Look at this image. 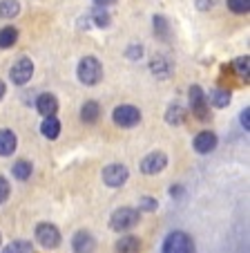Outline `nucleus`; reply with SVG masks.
<instances>
[{
  "instance_id": "nucleus-1",
  "label": "nucleus",
  "mask_w": 250,
  "mask_h": 253,
  "mask_svg": "<svg viewBox=\"0 0 250 253\" xmlns=\"http://www.w3.org/2000/svg\"><path fill=\"white\" fill-rule=\"evenodd\" d=\"M76 74H78V81L83 85H96L103 79V65H101V61L96 56H85L80 58Z\"/></svg>"
},
{
  "instance_id": "nucleus-2",
  "label": "nucleus",
  "mask_w": 250,
  "mask_h": 253,
  "mask_svg": "<svg viewBox=\"0 0 250 253\" xmlns=\"http://www.w3.org/2000/svg\"><path fill=\"white\" fill-rule=\"evenodd\" d=\"M139 224V211L137 209H130V206H123V209H116L109 217V226L112 231H130Z\"/></svg>"
},
{
  "instance_id": "nucleus-3",
  "label": "nucleus",
  "mask_w": 250,
  "mask_h": 253,
  "mask_svg": "<svg viewBox=\"0 0 250 253\" xmlns=\"http://www.w3.org/2000/svg\"><path fill=\"white\" fill-rule=\"evenodd\" d=\"M163 253H194V242L188 233L175 231L163 240Z\"/></svg>"
},
{
  "instance_id": "nucleus-4",
  "label": "nucleus",
  "mask_w": 250,
  "mask_h": 253,
  "mask_svg": "<svg viewBox=\"0 0 250 253\" xmlns=\"http://www.w3.org/2000/svg\"><path fill=\"white\" fill-rule=\"evenodd\" d=\"M112 119H114V124L121 126V128H134V126L141 121V112H139V108H134V105H118V108H114Z\"/></svg>"
},
{
  "instance_id": "nucleus-5",
  "label": "nucleus",
  "mask_w": 250,
  "mask_h": 253,
  "mask_svg": "<svg viewBox=\"0 0 250 253\" xmlns=\"http://www.w3.org/2000/svg\"><path fill=\"white\" fill-rule=\"evenodd\" d=\"M36 240L43 249H56L61 244V231L49 222H43L36 226Z\"/></svg>"
},
{
  "instance_id": "nucleus-6",
  "label": "nucleus",
  "mask_w": 250,
  "mask_h": 253,
  "mask_svg": "<svg viewBox=\"0 0 250 253\" xmlns=\"http://www.w3.org/2000/svg\"><path fill=\"white\" fill-rule=\"evenodd\" d=\"M128 177H130V170L123 164H109V166L103 168V182L112 188L123 186V184L128 182Z\"/></svg>"
},
{
  "instance_id": "nucleus-7",
  "label": "nucleus",
  "mask_w": 250,
  "mask_h": 253,
  "mask_svg": "<svg viewBox=\"0 0 250 253\" xmlns=\"http://www.w3.org/2000/svg\"><path fill=\"white\" fill-rule=\"evenodd\" d=\"M32 74H34L32 58H18L9 70V79H11V83H16V85H25V83L32 79Z\"/></svg>"
},
{
  "instance_id": "nucleus-8",
  "label": "nucleus",
  "mask_w": 250,
  "mask_h": 253,
  "mask_svg": "<svg viewBox=\"0 0 250 253\" xmlns=\"http://www.w3.org/2000/svg\"><path fill=\"white\" fill-rule=\"evenodd\" d=\"M165 166H168V155L161 153V150H154V153H150L147 157H143L141 172H145V175H156V172H161Z\"/></svg>"
},
{
  "instance_id": "nucleus-9",
  "label": "nucleus",
  "mask_w": 250,
  "mask_h": 253,
  "mask_svg": "<svg viewBox=\"0 0 250 253\" xmlns=\"http://www.w3.org/2000/svg\"><path fill=\"white\" fill-rule=\"evenodd\" d=\"M190 105H192V112L199 117V119H208V101L206 94L199 85L190 87Z\"/></svg>"
},
{
  "instance_id": "nucleus-10",
  "label": "nucleus",
  "mask_w": 250,
  "mask_h": 253,
  "mask_svg": "<svg viewBox=\"0 0 250 253\" xmlns=\"http://www.w3.org/2000/svg\"><path fill=\"white\" fill-rule=\"evenodd\" d=\"M192 146H194V150H197L199 155L213 153V150L217 148V134L210 132V130H203V132H199L197 137H194Z\"/></svg>"
},
{
  "instance_id": "nucleus-11",
  "label": "nucleus",
  "mask_w": 250,
  "mask_h": 253,
  "mask_svg": "<svg viewBox=\"0 0 250 253\" xmlns=\"http://www.w3.org/2000/svg\"><path fill=\"white\" fill-rule=\"evenodd\" d=\"M71 247H74L76 253H92L96 249V240L92 238L90 231H78L71 240Z\"/></svg>"
},
{
  "instance_id": "nucleus-12",
  "label": "nucleus",
  "mask_w": 250,
  "mask_h": 253,
  "mask_svg": "<svg viewBox=\"0 0 250 253\" xmlns=\"http://www.w3.org/2000/svg\"><path fill=\"white\" fill-rule=\"evenodd\" d=\"M36 110L40 112L43 117H56V112H58V99L54 94H40L38 96V101H36Z\"/></svg>"
},
{
  "instance_id": "nucleus-13",
  "label": "nucleus",
  "mask_w": 250,
  "mask_h": 253,
  "mask_svg": "<svg viewBox=\"0 0 250 253\" xmlns=\"http://www.w3.org/2000/svg\"><path fill=\"white\" fill-rule=\"evenodd\" d=\"M150 70H152V74L154 77H159V79H168L172 74V63H170V58H165V56H154L150 61Z\"/></svg>"
},
{
  "instance_id": "nucleus-14",
  "label": "nucleus",
  "mask_w": 250,
  "mask_h": 253,
  "mask_svg": "<svg viewBox=\"0 0 250 253\" xmlns=\"http://www.w3.org/2000/svg\"><path fill=\"white\" fill-rule=\"evenodd\" d=\"M16 146H18L16 134L11 132V130H0V155H2V157L11 155L16 150Z\"/></svg>"
},
{
  "instance_id": "nucleus-15",
  "label": "nucleus",
  "mask_w": 250,
  "mask_h": 253,
  "mask_svg": "<svg viewBox=\"0 0 250 253\" xmlns=\"http://www.w3.org/2000/svg\"><path fill=\"white\" fill-rule=\"evenodd\" d=\"M114 249H116V253H139L141 251V240L134 238V235H123Z\"/></svg>"
},
{
  "instance_id": "nucleus-16",
  "label": "nucleus",
  "mask_w": 250,
  "mask_h": 253,
  "mask_svg": "<svg viewBox=\"0 0 250 253\" xmlns=\"http://www.w3.org/2000/svg\"><path fill=\"white\" fill-rule=\"evenodd\" d=\"M206 101L210 105H214V108H226L230 103V92L221 90V87H214V90H210V94H206Z\"/></svg>"
},
{
  "instance_id": "nucleus-17",
  "label": "nucleus",
  "mask_w": 250,
  "mask_h": 253,
  "mask_svg": "<svg viewBox=\"0 0 250 253\" xmlns=\"http://www.w3.org/2000/svg\"><path fill=\"white\" fill-rule=\"evenodd\" d=\"M99 117H101V105L96 101H85L83 108H80V119L85 124H94Z\"/></svg>"
},
{
  "instance_id": "nucleus-18",
  "label": "nucleus",
  "mask_w": 250,
  "mask_h": 253,
  "mask_svg": "<svg viewBox=\"0 0 250 253\" xmlns=\"http://www.w3.org/2000/svg\"><path fill=\"white\" fill-rule=\"evenodd\" d=\"M40 132L47 139H56L61 134V121L56 117H45V121L40 124Z\"/></svg>"
},
{
  "instance_id": "nucleus-19",
  "label": "nucleus",
  "mask_w": 250,
  "mask_h": 253,
  "mask_svg": "<svg viewBox=\"0 0 250 253\" xmlns=\"http://www.w3.org/2000/svg\"><path fill=\"white\" fill-rule=\"evenodd\" d=\"M183 119H185V110H183V105H179V103H172L168 108V112H165V121L170 126L183 124Z\"/></svg>"
},
{
  "instance_id": "nucleus-20",
  "label": "nucleus",
  "mask_w": 250,
  "mask_h": 253,
  "mask_svg": "<svg viewBox=\"0 0 250 253\" xmlns=\"http://www.w3.org/2000/svg\"><path fill=\"white\" fill-rule=\"evenodd\" d=\"M16 41H18V29L16 27H2L0 29V47L7 49V47H14Z\"/></svg>"
},
{
  "instance_id": "nucleus-21",
  "label": "nucleus",
  "mask_w": 250,
  "mask_h": 253,
  "mask_svg": "<svg viewBox=\"0 0 250 253\" xmlns=\"http://www.w3.org/2000/svg\"><path fill=\"white\" fill-rule=\"evenodd\" d=\"M20 14V2L18 0H2L0 2V18H14Z\"/></svg>"
},
{
  "instance_id": "nucleus-22",
  "label": "nucleus",
  "mask_w": 250,
  "mask_h": 253,
  "mask_svg": "<svg viewBox=\"0 0 250 253\" xmlns=\"http://www.w3.org/2000/svg\"><path fill=\"white\" fill-rule=\"evenodd\" d=\"M11 172H14L16 179L25 182V179H29V177H32V164L25 162V159H20V162H16L14 166H11Z\"/></svg>"
},
{
  "instance_id": "nucleus-23",
  "label": "nucleus",
  "mask_w": 250,
  "mask_h": 253,
  "mask_svg": "<svg viewBox=\"0 0 250 253\" xmlns=\"http://www.w3.org/2000/svg\"><path fill=\"white\" fill-rule=\"evenodd\" d=\"M2 253H32V242H27V240H14V242H9L2 249Z\"/></svg>"
},
{
  "instance_id": "nucleus-24",
  "label": "nucleus",
  "mask_w": 250,
  "mask_h": 253,
  "mask_svg": "<svg viewBox=\"0 0 250 253\" xmlns=\"http://www.w3.org/2000/svg\"><path fill=\"white\" fill-rule=\"evenodd\" d=\"M228 9L235 11V14H248L250 0H228Z\"/></svg>"
},
{
  "instance_id": "nucleus-25",
  "label": "nucleus",
  "mask_w": 250,
  "mask_h": 253,
  "mask_svg": "<svg viewBox=\"0 0 250 253\" xmlns=\"http://www.w3.org/2000/svg\"><path fill=\"white\" fill-rule=\"evenodd\" d=\"M92 20H94L96 27H107L109 25V14L105 9H101V7H96L94 14H92Z\"/></svg>"
},
{
  "instance_id": "nucleus-26",
  "label": "nucleus",
  "mask_w": 250,
  "mask_h": 253,
  "mask_svg": "<svg viewBox=\"0 0 250 253\" xmlns=\"http://www.w3.org/2000/svg\"><path fill=\"white\" fill-rule=\"evenodd\" d=\"M235 70H237V74H239V77H248V72H250V61H248V56L235 58Z\"/></svg>"
},
{
  "instance_id": "nucleus-27",
  "label": "nucleus",
  "mask_w": 250,
  "mask_h": 253,
  "mask_svg": "<svg viewBox=\"0 0 250 253\" xmlns=\"http://www.w3.org/2000/svg\"><path fill=\"white\" fill-rule=\"evenodd\" d=\"M154 32H159L163 39L168 36V20L163 16H154Z\"/></svg>"
},
{
  "instance_id": "nucleus-28",
  "label": "nucleus",
  "mask_w": 250,
  "mask_h": 253,
  "mask_svg": "<svg viewBox=\"0 0 250 253\" xmlns=\"http://www.w3.org/2000/svg\"><path fill=\"white\" fill-rule=\"evenodd\" d=\"M9 191H11V188H9V182H7L5 177L0 175V204H5V202L9 200Z\"/></svg>"
},
{
  "instance_id": "nucleus-29",
  "label": "nucleus",
  "mask_w": 250,
  "mask_h": 253,
  "mask_svg": "<svg viewBox=\"0 0 250 253\" xmlns=\"http://www.w3.org/2000/svg\"><path fill=\"white\" fill-rule=\"evenodd\" d=\"M139 209H143V211H154V209H156V200H152V197H141V202H139Z\"/></svg>"
},
{
  "instance_id": "nucleus-30",
  "label": "nucleus",
  "mask_w": 250,
  "mask_h": 253,
  "mask_svg": "<svg viewBox=\"0 0 250 253\" xmlns=\"http://www.w3.org/2000/svg\"><path fill=\"white\" fill-rule=\"evenodd\" d=\"M239 121H241V126H244L246 130H250V110H248V108H246V110H241Z\"/></svg>"
},
{
  "instance_id": "nucleus-31",
  "label": "nucleus",
  "mask_w": 250,
  "mask_h": 253,
  "mask_svg": "<svg viewBox=\"0 0 250 253\" xmlns=\"http://www.w3.org/2000/svg\"><path fill=\"white\" fill-rule=\"evenodd\" d=\"M141 54H143V47H141V45H132V47L128 49V58H132V61H134V58H139Z\"/></svg>"
},
{
  "instance_id": "nucleus-32",
  "label": "nucleus",
  "mask_w": 250,
  "mask_h": 253,
  "mask_svg": "<svg viewBox=\"0 0 250 253\" xmlns=\"http://www.w3.org/2000/svg\"><path fill=\"white\" fill-rule=\"evenodd\" d=\"M116 0H94V5L96 7H101V9H105V7H109V5H114Z\"/></svg>"
},
{
  "instance_id": "nucleus-33",
  "label": "nucleus",
  "mask_w": 250,
  "mask_h": 253,
  "mask_svg": "<svg viewBox=\"0 0 250 253\" xmlns=\"http://www.w3.org/2000/svg\"><path fill=\"white\" fill-rule=\"evenodd\" d=\"M197 7L199 9H210V7H213V0H197Z\"/></svg>"
},
{
  "instance_id": "nucleus-34",
  "label": "nucleus",
  "mask_w": 250,
  "mask_h": 253,
  "mask_svg": "<svg viewBox=\"0 0 250 253\" xmlns=\"http://www.w3.org/2000/svg\"><path fill=\"white\" fill-rule=\"evenodd\" d=\"M2 96H5V83L0 81V101H2Z\"/></svg>"
}]
</instances>
